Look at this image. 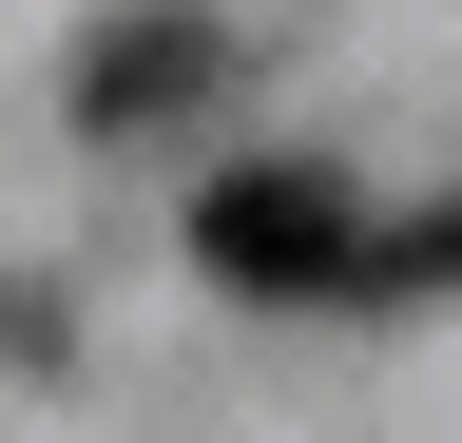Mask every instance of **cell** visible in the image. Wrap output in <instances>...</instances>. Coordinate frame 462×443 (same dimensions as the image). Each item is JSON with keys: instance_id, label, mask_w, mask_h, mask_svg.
<instances>
[{"instance_id": "6da1fadb", "label": "cell", "mask_w": 462, "mask_h": 443, "mask_svg": "<svg viewBox=\"0 0 462 443\" xmlns=\"http://www.w3.org/2000/svg\"><path fill=\"white\" fill-rule=\"evenodd\" d=\"M366 193H346V154H231V174L193 193V270L231 309H346L366 290Z\"/></svg>"}, {"instance_id": "7a4b0ae2", "label": "cell", "mask_w": 462, "mask_h": 443, "mask_svg": "<svg viewBox=\"0 0 462 443\" xmlns=\"http://www.w3.org/2000/svg\"><path fill=\"white\" fill-rule=\"evenodd\" d=\"M212 78H231V20L135 0V20H97V39H78V135H154V116H193Z\"/></svg>"}, {"instance_id": "3957f363", "label": "cell", "mask_w": 462, "mask_h": 443, "mask_svg": "<svg viewBox=\"0 0 462 443\" xmlns=\"http://www.w3.org/2000/svg\"><path fill=\"white\" fill-rule=\"evenodd\" d=\"M424 290H462V193H443V212H385V251H366L346 309H424Z\"/></svg>"}]
</instances>
